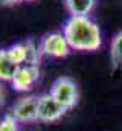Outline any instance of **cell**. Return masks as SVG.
<instances>
[{
  "label": "cell",
  "mask_w": 122,
  "mask_h": 131,
  "mask_svg": "<svg viewBox=\"0 0 122 131\" xmlns=\"http://www.w3.org/2000/svg\"><path fill=\"white\" fill-rule=\"evenodd\" d=\"M26 64L29 66H38L41 60V53L38 49V44L34 40H26Z\"/></svg>",
  "instance_id": "11"
},
{
  "label": "cell",
  "mask_w": 122,
  "mask_h": 131,
  "mask_svg": "<svg viewBox=\"0 0 122 131\" xmlns=\"http://www.w3.org/2000/svg\"><path fill=\"white\" fill-rule=\"evenodd\" d=\"M67 108L61 105L50 93H44L38 96V108H37V119L44 124H50L61 119L66 114Z\"/></svg>",
  "instance_id": "5"
},
{
  "label": "cell",
  "mask_w": 122,
  "mask_h": 131,
  "mask_svg": "<svg viewBox=\"0 0 122 131\" xmlns=\"http://www.w3.org/2000/svg\"><path fill=\"white\" fill-rule=\"evenodd\" d=\"M40 79V69L38 66H29L23 64L18 66L14 78L11 79V85L15 92L18 93H26L32 90V87L37 84V81Z\"/></svg>",
  "instance_id": "6"
},
{
  "label": "cell",
  "mask_w": 122,
  "mask_h": 131,
  "mask_svg": "<svg viewBox=\"0 0 122 131\" xmlns=\"http://www.w3.org/2000/svg\"><path fill=\"white\" fill-rule=\"evenodd\" d=\"M9 58L17 66L26 64V43H15L6 47Z\"/></svg>",
  "instance_id": "10"
},
{
  "label": "cell",
  "mask_w": 122,
  "mask_h": 131,
  "mask_svg": "<svg viewBox=\"0 0 122 131\" xmlns=\"http://www.w3.org/2000/svg\"><path fill=\"white\" fill-rule=\"evenodd\" d=\"M5 101H6V93H5V89H3V85L0 82V108L5 105Z\"/></svg>",
  "instance_id": "13"
},
{
  "label": "cell",
  "mask_w": 122,
  "mask_h": 131,
  "mask_svg": "<svg viewBox=\"0 0 122 131\" xmlns=\"http://www.w3.org/2000/svg\"><path fill=\"white\" fill-rule=\"evenodd\" d=\"M0 131H18V122L11 114H6L0 119Z\"/></svg>",
  "instance_id": "12"
},
{
  "label": "cell",
  "mask_w": 122,
  "mask_h": 131,
  "mask_svg": "<svg viewBox=\"0 0 122 131\" xmlns=\"http://www.w3.org/2000/svg\"><path fill=\"white\" fill-rule=\"evenodd\" d=\"M63 34L72 50L95 52L102 46L99 26L90 17H69L63 26Z\"/></svg>",
  "instance_id": "1"
},
{
  "label": "cell",
  "mask_w": 122,
  "mask_h": 131,
  "mask_svg": "<svg viewBox=\"0 0 122 131\" xmlns=\"http://www.w3.org/2000/svg\"><path fill=\"white\" fill-rule=\"evenodd\" d=\"M37 108H38V96L28 95L18 98L12 105L8 114H11L18 124H32L37 122Z\"/></svg>",
  "instance_id": "4"
},
{
  "label": "cell",
  "mask_w": 122,
  "mask_h": 131,
  "mask_svg": "<svg viewBox=\"0 0 122 131\" xmlns=\"http://www.w3.org/2000/svg\"><path fill=\"white\" fill-rule=\"evenodd\" d=\"M64 6L72 17H89L95 8V0H64Z\"/></svg>",
  "instance_id": "7"
},
{
  "label": "cell",
  "mask_w": 122,
  "mask_h": 131,
  "mask_svg": "<svg viewBox=\"0 0 122 131\" xmlns=\"http://www.w3.org/2000/svg\"><path fill=\"white\" fill-rule=\"evenodd\" d=\"M17 69L18 66L9 58L8 50L0 49V82H11Z\"/></svg>",
  "instance_id": "8"
},
{
  "label": "cell",
  "mask_w": 122,
  "mask_h": 131,
  "mask_svg": "<svg viewBox=\"0 0 122 131\" xmlns=\"http://www.w3.org/2000/svg\"><path fill=\"white\" fill-rule=\"evenodd\" d=\"M20 2H30V0H18V3H20Z\"/></svg>",
  "instance_id": "15"
},
{
  "label": "cell",
  "mask_w": 122,
  "mask_h": 131,
  "mask_svg": "<svg viewBox=\"0 0 122 131\" xmlns=\"http://www.w3.org/2000/svg\"><path fill=\"white\" fill-rule=\"evenodd\" d=\"M15 3H18V0H0V5L3 6H12Z\"/></svg>",
  "instance_id": "14"
},
{
  "label": "cell",
  "mask_w": 122,
  "mask_h": 131,
  "mask_svg": "<svg viewBox=\"0 0 122 131\" xmlns=\"http://www.w3.org/2000/svg\"><path fill=\"white\" fill-rule=\"evenodd\" d=\"M49 93L57 99L61 105H64L67 110L73 108L78 104V98H79L78 87H76L75 81L70 79L69 76H60V78H57L52 82Z\"/></svg>",
  "instance_id": "3"
},
{
  "label": "cell",
  "mask_w": 122,
  "mask_h": 131,
  "mask_svg": "<svg viewBox=\"0 0 122 131\" xmlns=\"http://www.w3.org/2000/svg\"><path fill=\"white\" fill-rule=\"evenodd\" d=\"M38 49L41 57H50V58H64L72 52L63 31L44 34L38 41Z\"/></svg>",
  "instance_id": "2"
},
{
  "label": "cell",
  "mask_w": 122,
  "mask_h": 131,
  "mask_svg": "<svg viewBox=\"0 0 122 131\" xmlns=\"http://www.w3.org/2000/svg\"><path fill=\"white\" fill-rule=\"evenodd\" d=\"M110 60L115 70H122V31L111 38L110 43Z\"/></svg>",
  "instance_id": "9"
}]
</instances>
